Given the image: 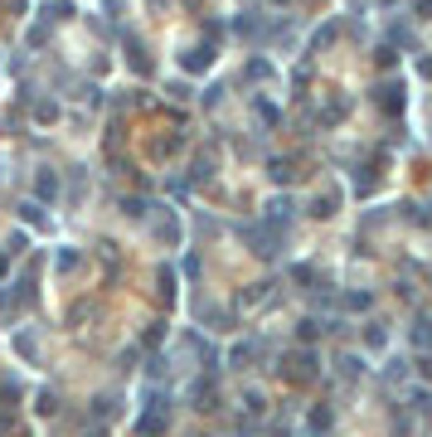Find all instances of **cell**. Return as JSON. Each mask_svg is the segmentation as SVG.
<instances>
[{
  "mask_svg": "<svg viewBox=\"0 0 432 437\" xmlns=\"http://www.w3.org/2000/svg\"><path fill=\"white\" fill-rule=\"evenodd\" d=\"M34 195H39V200H54V195H59V175H54V170H39V180H34Z\"/></svg>",
  "mask_w": 432,
  "mask_h": 437,
  "instance_id": "cell-1",
  "label": "cell"
},
{
  "mask_svg": "<svg viewBox=\"0 0 432 437\" xmlns=\"http://www.w3.org/2000/svg\"><path fill=\"white\" fill-rule=\"evenodd\" d=\"M209 64H214V49H190V54H185V68H190V73H200V68H209Z\"/></svg>",
  "mask_w": 432,
  "mask_h": 437,
  "instance_id": "cell-2",
  "label": "cell"
},
{
  "mask_svg": "<svg viewBox=\"0 0 432 437\" xmlns=\"http://www.w3.org/2000/svg\"><path fill=\"white\" fill-rule=\"evenodd\" d=\"M413 345H418V350H432V321H428V316L413 321Z\"/></svg>",
  "mask_w": 432,
  "mask_h": 437,
  "instance_id": "cell-3",
  "label": "cell"
},
{
  "mask_svg": "<svg viewBox=\"0 0 432 437\" xmlns=\"http://www.w3.org/2000/svg\"><path fill=\"white\" fill-rule=\"evenodd\" d=\"M233 29H238V34H248V39H258V34H262L258 15H238V20H233Z\"/></svg>",
  "mask_w": 432,
  "mask_h": 437,
  "instance_id": "cell-4",
  "label": "cell"
},
{
  "mask_svg": "<svg viewBox=\"0 0 432 437\" xmlns=\"http://www.w3.org/2000/svg\"><path fill=\"white\" fill-rule=\"evenodd\" d=\"M369 306H374L369 292H350V297H345V311H369Z\"/></svg>",
  "mask_w": 432,
  "mask_h": 437,
  "instance_id": "cell-5",
  "label": "cell"
},
{
  "mask_svg": "<svg viewBox=\"0 0 432 437\" xmlns=\"http://www.w3.org/2000/svg\"><path fill=\"white\" fill-rule=\"evenodd\" d=\"M359 369H364V360H355V355H340V374H345V379H355Z\"/></svg>",
  "mask_w": 432,
  "mask_h": 437,
  "instance_id": "cell-6",
  "label": "cell"
},
{
  "mask_svg": "<svg viewBox=\"0 0 432 437\" xmlns=\"http://www.w3.org/2000/svg\"><path fill=\"white\" fill-rule=\"evenodd\" d=\"M5 262H10V253H0V272H5Z\"/></svg>",
  "mask_w": 432,
  "mask_h": 437,
  "instance_id": "cell-7",
  "label": "cell"
},
{
  "mask_svg": "<svg viewBox=\"0 0 432 437\" xmlns=\"http://www.w3.org/2000/svg\"><path fill=\"white\" fill-rule=\"evenodd\" d=\"M93 437H107V433H93Z\"/></svg>",
  "mask_w": 432,
  "mask_h": 437,
  "instance_id": "cell-8",
  "label": "cell"
}]
</instances>
